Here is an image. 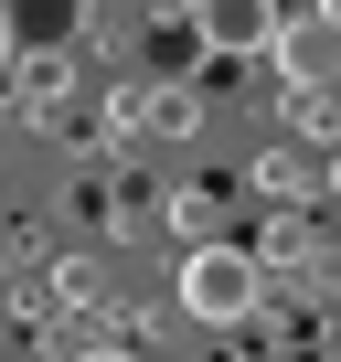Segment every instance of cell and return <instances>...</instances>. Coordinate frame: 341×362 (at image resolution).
Listing matches in <instances>:
<instances>
[{"label": "cell", "mask_w": 341, "mask_h": 362, "mask_svg": "<svg viewBox=\"0 0 341 362\" xmlns=\"http://www.w3.org/2000/svg\"><path fill=\"white\" fill-rule=\"evenodd\" d=\"M170 298H182V320H203V330H235V320L267 309V267H256V245L203 235V245L182 256V277H170Z\"/></svg>", "instance_id": "6da1fadb"}, {"label": "cell", "mask_w": 341, "mask_h": 362, "mask_svg": "<svg viewBox=\"0 0 341 362\" xmlns=\"http://www.w3.org/2000/svg\"><path fill=\"white\" fill-rule=\"evenodd\" d=\"M277 0H192V43L214 54V64H256L267 43H277Z\"/></svg>", "instance_id": "7a4b0ae2"}, {"label": "cell", "mask_w": 341, "mask_h": 362, "mask_svg": "<svg viewBox=\"0 0 341 362\" xmlns=\"http://www.w3.org/2000/svg\"><path fill=\"white\" fill-rule=\"evenodd\" d=\"M330 160L309 149V139H277V149H256V192H277V203H309V192H330Z\"/></svg>", "instance_id": "3957f363"}, {"label": "cell", "mask_w": 341, "mask_h": 362, "mask_svg": "<svg viewBox=\"0 0 341 362\" xmlns=\"http://www.w3.org/2000/svg\"><path fill=\"white\" fill-rule=\"evenodd\" d=\"M0 11H11V54H64L86 0H0Z\"/></svg>", "instance_id": "277c9868"}, {"label": "cell", "mask_w": 341, "mask_h": 362, "mask_svg": "<svg viewBox=\"0 0 341 362\" xmlns=\"http://www.w3.org/2000/svg\"><path fill=\"white\" fill-rule=\"evenodd\" d=\"M330 43H341V33H330L320 11H309V22H277V43H267V64H277L288 86H320V64H330Z\"/></svg>", "instance_id": "5b68a950"}, {"label": "cell", "mask_w": 341, "mask_h": 362, "mask_svg": "<svg viewBox=\"0 0 341 362\" xmlns=\"http://www.w3.org/2000/svg\"><path fill=\"white\" fill-rule=\"evenodd\" d=\"M139 128H160V139H192V128H203V96H192V86H149V96H139Z\"/></svg>", "instance_id": "8992f818"}, {"label": "cell", "mask_w": 341, "mask_h": 362, "mask_svg": "<svg viewBox=\"0 0 341 362\" xmlns=\"http://www.w3.org/2000/svg\"><path fill=\"white\" fill-rule=\"evenodd\" d=\"M288 117H299L309 139H341V96H330V86H299V96H288Z\"/></svg>", "instance_id": "52a82bcc"}, {"label": "cell", "mask_w": 341, "mask_h": 362, "mask_svg": "<svg viewBox=\"0 0 341 362\" xmlns=\"http://www.w3.org/2000/svg\"><path fill=\"white\" fill-rule=\"evenodd\" d=\"M320 341H330V362H341V298H330V309H320Z\"/></svg>", "instance_id": "ba28073f"}, {"label": "cell", "mask_w": 341, "mask_h": 362, "mask_svg": "<svg viewBox=\"0 0 341 362\" xmlns=\"http://www.w3.org/2000/svg\"><path fill=\"white\" fill-rule=\"evenodd\" d=\"M0 75H11V11H0Z\"/></svg>", "instance_id": "9c48e42d"}, {"label": "cell", "mask_w": 341, "mask_h": 362, "mask_svg": "<svg viewBox=\"0 0 341 362\" xmlns=\"http://www.w3.org/2000/svg\"><path fill=\"white\" fill-rule=\"evenodd\" d=\"M75 362H139V351H75Z\"/></svg>", "instance_id": "30bf717a"}, {"label": "cell", "mask_w": 341, "mask_h": 362, "mask_svg": "<svg viewBox=\"0 0 341 362\" xmlns=\"http://www.w3.org/2000/svg\"><path fill=\"white\" fill-rule=\"evenodd\" d=\"M320 22H330V33H341V0H320Z\"/></svg>", "instance_id": "8fae6325"}, {"label": "cell", "mask_w": 341, "mask_h": 362, "mask_svg": "<svg viewBox=\"0 0 341 362\" xmlns=\"http://www.w3.org/2000/svg\"><path fill=\"white\" fill-rule=\"evenodd\" d=\"M170 11H192V0H170Z\"/></svg>", "instance_id": "7c38bea8"}]
</instances>
